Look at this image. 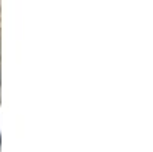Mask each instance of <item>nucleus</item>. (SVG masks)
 <instances>
[{
  "label": "nucleus",
  "instance_id": "obj_1",
  "mask_svg": "<svg viewBox=\"0 0 153 152\" xmlns=\"http://www.w3.org/2000/svg\"><path fill=\"white\" fill-rule=\"evenodd\" d=\"M0 145H2V137H0Z\"/></svg>",
  "mask_w": 153,
  "mask_h": 152
}]
</instances>
